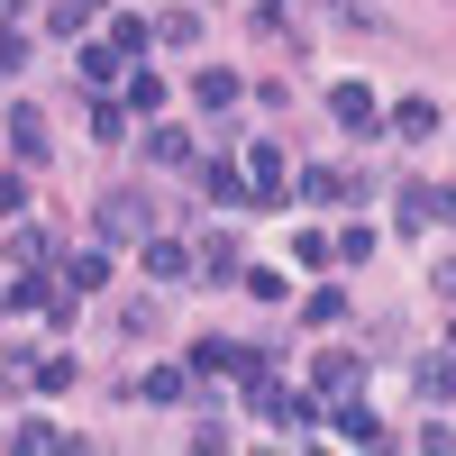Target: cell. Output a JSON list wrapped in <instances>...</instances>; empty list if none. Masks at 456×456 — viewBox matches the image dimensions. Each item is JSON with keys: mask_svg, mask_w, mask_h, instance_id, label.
I'll return each instance as SVG.
<instances>
[{"mask_svg": "<svg viewBox=\"0 0 456 456\" xmlns=\"http://www.w3.org/2000/svg\"><path fill=\"white\" fill-rule=\"evenodd\" d=\"M64 283H73V292H101V283H110V247H83V256L64 265Z\"/></svg>", "mask_w": 456, "mask_h": 456, "instance_id": "obj_14", "label": "cell"}, {"mask_svg": "<svg viewBox=\"0 0 456 456\" xmlns=\"http://www.w3.org/2000/svg\"><path fill=\"white\" fill-rule=\"evenodd\" d=\"M402 228H438V192L429 183H402Z\"/></svg>", "mask_w": 456, "mask_h": 456, "instance_id": "obj_19", "label": "cell"}, {"mask_svg": "<svg viewBox=\"0 0 456 456\" xmlns=\"http://www.w3.org/2000/svg\"><path fill=\"white\" fill-rule=\"evenodd\" d=\"M247 192H256V210H283V137L247 146Z\"/></svg>", "mask_w": 456, "mask_h": 456, "instance_id": "obj_3", "label": "cell"}, {"mask_svg": "<svg viewBox=\"0 0 456 456\" xmlns=\"http://www.w3.org/2000/svg\"><path fill=\"white\" fill-rule=\"evenodd\" d=\"M356 374H365L356 356H338V347H329V356H320V393H356Z\"/></svg>", "mask_w": 456, "mask_h": 456, "instance_id": "obj_25", "label": "cell"}, {"mask_svg": "<svg viewBox=\"0 0 456 456\" xmlns=\"http://www.w3.org/2000/svg\"><path fill=\"white\" fill-rule=\"evenodd\" d=\"M429 283H438V292L456 301V256H438V265H429Z\"/></svg>", "mask_w": 456, "mask_h": 456, "instance_id": "obj_32", "label": "cell"}, {"mask_svg": "<svg viewBox=\"0 0 456 456\" xmlns=\"http://www.w3.org/2000/svg\"><path fill=\"white\" fill-rule=\"evenodd\" d=\"M46 292H55V283H46V265H19V274L0 283V311H46Z\"/></svg>", "mask_w": 456, "mask_h": 456, "instance_id": "obj_9", "label": "cell"}, {"mask_svg": "<svg viewBox=\"0 0 456 456\" xmlns=\"http://www.w3.org/2000/svg\"><path fill=\"white\" fill-rule=\"evenodd\" d=\"M438 228H456V183H438Z\"/></svg>", "mask_w": 456, "mask_h": 456, "instance_id": "obj_33", "label": "cell"}, {"mask_svg": "<svg viewBox=\"0 0 456 456\" xmlns=\"http://www.w3.org/2000/svg\"><path fill=\"white\" fill-rule=\"evenodd\" d=\"M301 311H311V329H338V320H347V292H338V283H320L311 301H301Z\"/></svg>", "mask_w": 456, "mask_h": 456, "instance_id": "obj_22", "label": "cell"}, {"mask_svg": "<svg viewBox=\"0 0 456 456\" xmlns=\"http://www.w3.org/2000/svg\"><path fill=\"white\" fill-rule=\"evenodd\" d=\"M429 128H438V101H402L393 110V137H429Z\"/></svg>", "mask_w": 456, "mask_h": 456, "instance_id": "obj_23", "label": "cell"}, {"mask_svg": "<svg viewBox=\"0 0 456 456\" xmlns=\"http://www.w3.org/2000/svg\"><path fill=\"white\" fill-rule=\"evenodd\" d=\"M329 119L347 128V137H374V128H384V110H374L365 83H338V92H329Z\"/></svg>", "mask_w": 456, "mask_h": 456, "instance_id": "obj_5", "label": "cell"}, {"mask_svg": "<svg viewBox=\"0 0 456 456\" xmlns=\"http://www.w3.org/2000/svg\"><path fill=\"white\" fill-rule=\"evenodd\" d=\"M128 110L156 119V110H165V73H128Z\"/></svg>", "mask_w": 456, "mask_h": 456, "instance_id": "obj_20", "label": "cell"}, {"mask_svg": "<svg viewBox=\"0 0 456 456\" xmlns=\"http://www.w3.org/2000/svg\"><path fill=\"white\" fill-rule=\"evenodd\" d=\"M192 92H201V110H228V101H238L247 83H238L228 64H201V83H192Z\"/></svg>", "mask_w": 456, "mask_h": 456, "instance_id": "obj_16", "label": "cell"}, {"mask_svg": "<svg viewBox=\"0 0 456 456\" xmlns=\"http://www.w3.org/2000/svg\"><path fill=\"white\" fill-rule=\"evenodd\" d=\"M183 365H192V374H238V384H256V374H265V347H238V338H201Z\"/></svg>", "mask_w": 456, "mask_h": 456, "instance_id": "obj_1", "label": "cell"}, {"mask_svg": "<svg viewBox=\"0 0 456 456\" xmlns=\"http://www.w3.org/2000/svg\"><path fill=\"white\" fill-rule=\"evenodd\" d=\"M238 283H247V292H265V301H283V292H292V274H274V265H247Z\"/></svg>", "mask_w": 456, "mask_h": 456, "instance_id": "obj_28", "label": "cell"}, {"mask_svg": "<svg viewBox=\"0 0 456 456\" xmlns=\"http://www.w3.org/2000/svg\"><path fill=\"white\" fill-rule=\"evenodd\" d=\"M28 384H37V393H64V384H73V356H28Z\"/></svg>", "mask_w": 456, "mask_h": 456, "instance_id": "obj_24", "label": "cell"}, {"mask_svg": "<svg viewBox=\"0 0 456 456\" xmlns=\"http://www.w3.org/2000/svg\"><path fill=\"white\" fill-rule=\"evenodd\" d=\"M146 156L156 165H192V137H183L174 119H146Z\"/></svg>", "mask_w": 456, "mask_h": 456, "instance_id": "obj_11", "label": "cell"}, {"mask_svg": "<svg viewBox=\"0 0 456 456\" xmlns=\"http://www.w3.org/2000/svg\"><path fill=\"white\" fill-rule=\"evenodd\" d=\"M201 37V19L192 10H165V19H146V46H192Z\"/></svg>", "mask_w": 456, "mask_h": 456, "instance_id": "obj_12", "label": "cell"}, {"mask_svg": "<svg viewBox=\"0 0 456 456\" xmlns=\"http://www.w3.org/2000/svg\"><path fill=\"white\" fill-rule=\"evenodd\" d=\"M274 420H283L292 438H311V429H320V402H311V393H283V411H274Z\"/></svg>", "mask_w": 456, "mask_h": 456, "instance_id": "obj_21", "label": "cell"}, {"mask_svg": "<svg viewBox=\"0 0 456 456\" xmlns=\"http://www.w3.org/2000/svg\"><path fill=\"white\" fill-rule=\"evenodd\" d=\"M92 137L119 146V137H128V110H119V101H92Z\"/></svg>", "mask_w": 456, "mask_h": 456, "instance_id": "obj_26", "label": "cell"}, {"mask_svg": "<svg viewBox=\"0 0 456 456\" xmlns=\"http://www.w3.org/2000/svg\"><path fill=\"white\" fill-rule=\"evenodd\" d=\"M0 137H10V156H19V165H46V156H55L46 110H10V128H0Z\"/></svg>", "mask_w": 456, "mask_h": 456, "instance_id": "obj_4", "label": "cell"}, {"mask_svg": "<svg viewBox=\"0 0 456 456\" xmlns=\"http://www.w3.org/2000/svg\"><path fill=\"white\" fill-rule=\"evenodd\" d=\"M329 256H347V265H374V228H347V238H329Z\"/></svg>", "mask_w": 456, "mask_h": 456, "instance_id": "obj_29", "label": "cell"}, {"mask_svg": "<svg viewBox=\"0 0 456 456\" xmlns=\"http://www.w3.org/2000/svg\"><path fill=\"white\" fill-rule=\"evenodd\" d=\"M201 183H210V201H219V210H256V192H247V165L210 156V165H201Z\"/></svg>", "mask_w": 456, "mask_h": 456, "instance_id": "obj_7", "label": "cell"}, {"mask_svg": "<svg viewBox=\"0 0 456 456\" xmlns=\"http://www.w3.org/2000/svg\"><path fill=\"white\" fill-rule=\"evenodd\" d=\"M83 10H101V0H83Z\"/></svg>", "mask_w": 456, "mask_h": 456, "instance_id": "obj_35", "label": "cell"}, {"mask_svg": "<svg viewBox=\"0 0 456 456\" xmlns=\"http://www.w3.org/2000/svg\"><path fill=\"white\" fill-rule=\"evenodd\" d=\"M292 192H301V201H338V192H347V183H338L329 165H311V174H301V183H292Z\"/></svg>", "mask_w": 456, "mask_h": 456, "instance_id": "obj_27", "label": "cell"}, {"mask_svg": "<svg viewBox=\"0 0 456 456\" xmlns=\"http://www.w3.org/2000/svg\"><path fill=\"white\" fill-rule=\"evenodd\" d=\"M10 219H28V183H19V174H0V228H10Z\"/></svg>", "mask_w": 456, "mask_h": 456, "instance_id": "obj_31", "label": "cell"}, {"mask_svg": "<svg viewBox=\"0 0 456 456\" xmlns=\"http://www.w3.org/2000/svg\"><path fill=\"white\" fill-rule=\"evenodd\" d=\"M19 447H37V456H55V447H73V429H46V420H37V429H10Z\"/></svg>", "mask_w": 456, "mask_h": 456, "instance_id": "obj_30", "label": "cell"}, {"mask_svg": "<svg viewBox=\"0 0 456 456\" xmlns=\"http://www.w3.org/2000/svg\"><path fill=\"white\" fill-rule=\"evenodd\" d=\"M146 228H156V201H137V192H110L101 201V247H137Z\"/></svg>", "mask_w": 456, "mask_h": 456, "instance_id": "obj_2", "label": "cell"}, {"mask_svg": "<svg viewBox=\"0 0 456 456\" xmlns=\"http://www.w3.org/2000/svg\"><path fill=\"white\" fill-rule=\"evenodd\" d=\"M338 438H347V447H384V420H374L365 402H347V411H338Z\"/></svg>", "mask_w": 456, "mask_h": 456, "instance_id": "obj_13", "label": "cell"}, {"mask_svg": "<svg viewBox=\"0 0 456 456\" xmlns=\"http://www.w3.org/2000/svg\"><path fill=\"white\" fill-rule=\"evenodd\" d=\"M137 247H146V274H156V283H183V274H192V256H183L174 238H156V228H146Z\"/></svg>", "mask_w": 456, "mask_h": 456, "instance_id": "obj_10", "label": "cell"}, {"mask_svg": "<svg viewBox=\"0 0 456 456\" xmlns=\"http://www.w3.org/2000/svg\"><path fill=\"white\" fill-rule=\"evenodd\" d=\"M420 402H429V411H447V402H456V365H447V356H429V365H420Z\"/></svg>", "mask_w": 456, "mask_h": 456, "instance_id": "obj_17", "label": "cell"}, {"mask_svg": "<svg viewBox=\"0 0 456 456\" xmlns=\"http://www.w3.org/2000/svg\"><path fill=\"white\" fill-rule=\"evenodd\" d=\"M55 247H46V228L37 219H10V265H46Z\"/></svg>", "mask_w": 456, "mask_h": 456, "instance_id": "obj_15", "label": "cell"}, {"mask_svg": "<svg viewBox=\"0 0 456 456\" xmlns=\"http://www.w3.org/2000/svg\"><path fill=\"white\" fill-rule=\"evenodd\" d=\"M183 384H192V365H146V402H183Z\"/></svg>", "mask_w": 456, "mask_h": 456, "instance_id": "obj_18", "label": "cell"}, {"mask_svg": "<svg viewBox=\"0 0 456 456\" xmlns=\"http://www.w3.org/2000/svg\"><path fill=\"white\" fill-rule=\"evenodd\" d=\"M119 64H128V55L110 46V37H83V46H73V73H83L92 92H110V83H119Z\"/></svg>", "mask_w": 456, "mask_h": 456, "instance_id": "obj_6", "label": "cell"}, {"mask_svg": "<svg viewBox=\"0 0 456 456\" xmlns=\"http://www.w3.org/2000/svg\"><path fill=\"white\" fill-rule=\"evenodd\" d=\"M192 274H201V283H238V274H247V256H238V238H201V256H192Z\"/></svg>", "mask_w": 456, "mask_h": 456, "instance_id": "obj_8", "label": "cell"}, {"mask_svg": "<svg viewBox=\"0 0 456 456\" xmlns=\"http://www.w3.org/2000/svg\"><path fill=\"white\" fill-rule=\"evenodd\" d=\"M10 19H19V0H0V28H10Z\"/></svg>", "mask_w": 456, "mask_h": 456, "instance_id": "obj_34", "label": "cell"}]
</instances>
